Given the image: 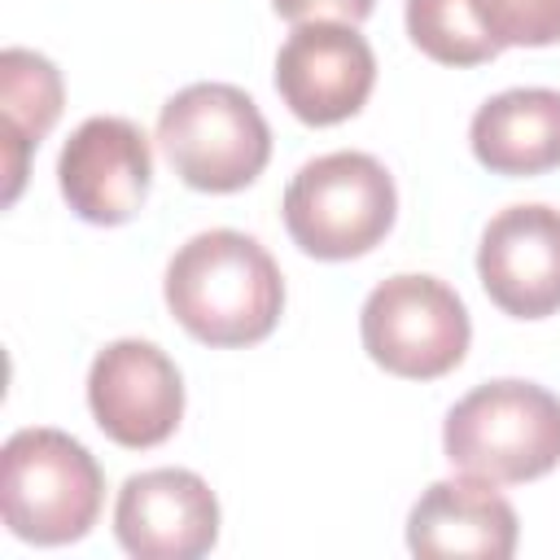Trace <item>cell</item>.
Instances as JSON below:
<instances>
[{
    "label": "cell",
    "mask_w": 560,
    "mask_h": 560,
    "mask_svg": "<svg viewBox=\"0 0 560 560\" xmlns=\"http://www.w3.org/2000/svg\"><path fill=\"white\" fill-rule=\"evenodd\" d=\"M359 337L376 368L407 381H433L464 363L472 324L451 284L402 271L368 293Z\"/></svg>",
    "instance_id": "6"
},
{
    "label": "cell",
    "mask_w": 560,
    "mask_h": 560,
    "mask_svg": "<svg viewBox=\"0 0 560 560\" xmlns=\"http://www.w3.org/2000/svg\"><path fill=\"white\" fill-rule=\"evenodd\" d=\"M477 13L499 48L560 44V0H477Z\"/></svg>",
    "instance_id": "16"
},
{
    "label": "cell",
    "mask_w": 560,
    "mask_h": 560,
    "mask_svg": "<svg viewBox=\"0 0 560 560\" xmlns=\"http://www.w3.org/2000/svg\"><path fill=\"white\" fill-rule=\"evenodd\" d=\"M284 228L293 245L324 262H346L385 241L398 214L389 171L359 149H337L306 162L284 188Z\"/></svg>",
    "instance_id": "4"
},
{
    "label": "cell",
    "mask_w": 560,
    "mask_h": 560,
    "mask_svg": "<svg viewBox=\"0 0 560 560\" xmlns=\"http://www.w3.org/2000/svg\"><path fill=\"white\" fill-rule=\"evenodd\" d=\"M442 451L494 486L547 477L560 464V398L534 381H486L446 411Z\"/></svg>",
    "instance_id": "3"
},
{
    "label": "cell",
    "mask_w": 560,
    "mask_h": 560,
    "mask_svg": "<svg viewBox=\"0 0 560 560\" xmlns=\"http://www.w3.org/2000/svg\"><path fill=\"white\" fill-rule=\"evenodd\" d=\"M88 407L109 442L127 451L162 446L184 416L179 368L153 341H109L88 368Z\"/></svg>",
    "instance_id": "7"
},
{
    "label": "cell",
    "mask_w": 560,
    "mask_h": 560,
    "mask_svg": "<svg viewBox=\"0 0 560 560\" xmlns=\"http://www.w3.org/2000/svg\"><path fill=\"white\" fill-rule=\"evenodd\" d=\"M376 83V57L350 22H298L276 52V92L293 118L332 127L354 118Z\"/></svg>",
    "instance_id": "8"
},
{
    "label": "cell",
    "mask_w": 560,
    "mask_h": 560,
    "mask_svg": "<svg viewBox=\"0 0 560 560\" xmlns=\"http://www.w3.org/2000/svg\"><path fill=\"white\" fill-rule=\"evenodd\" d=\"M114 534L136 560H197L219 542V499L188 468H149L122 481Z\"/></svg>",
    "instance_id": "10"
},
{
    "label": "cell",
    "mask_w": 560,
    "mask_h": 560,
    "mask_svg": "<svg viewBox=\"0 0 560 560\" xmlns=\"http://www.w3.org/2000/svg\"><path fill=\"white\" fill-rule=\"evenodd\" d=\"M472 153L494 175H542L560 166V92L512 88L490 96L468 127Z\"/></svg>",
    "instance_id": "13"
},
{
    "label": "cell",
    "mask_w": 560,
    "mask_h": 560,
    "mask_svg": "<svg viewBox=\"0 0 560 560\" xmlns=\"http://www.w3.org/2000/svg\"><path fill=\"white\" fill-rule=\"evenodd\" d=\"M179 328L206 346H254L271 337L284 311L276 258L236 228H210L184 241L162 280Z\"/></svg>",
    "instance_id": "1"
},
{
    "label": "cell",
    "mask_w": 560,
    "mask_h": 560,
    "mask_svg": "<svg viewBox=\"0 0 560 560\" xmlns=\"http://www.w3.org/2000/svg\"><path fill=\"white\" fill-rule=\"evenodd\" d=\"M407 35L442 66H481L503 52L477 13V0H407Z\"/></svg>",
    "instance_id": "15"
},
{
    "label": "cell",
    "mask_w": 560,
    "mask_h": 560,
    "mask_svg": "<svg viewBox=\"0 0 560 560\" xmlns=\"http://www.w3.org/2000/svg\"><path fill=\"white\" fill-rule=\"evenodd\" d=\"M61 74L48 57L31 52V48H4L0 52V136H4V206L22 192V175H26V153L39 149V140L52 131V122L61 118Z\"/></svg>",
    "instance_id": "14"
},
{
    "label": "cell",
    "mask_w": 560,
    "mask_h": 560,
    "mask_svg": "<svg viewBox=\"0 0 560 560\" xmlns=\"http://www.w3.org/2000/svg\"><path fill=\"white\" fill-rule=\"evenodd\" d=\"M105 499L92 451L61 429H18L0 451V516L35 547L79 542Z\"/></svg>",
    "instance_id": "2"
},
{
    "label": "cell",
    "mask_w": 560,
    "mask_h": 560,
    "mask_svg": "<svg viewBox=\"0 0 560 560\" xmlns=\"http://www.w3.org/2000/svg\"><path fill=\"white\" fill-rule=\"evenodd\" d=\"M271 9L284 18V22H350L359 26L376 0H271Z\"/></svg>",
    "instance_id": "17"
},
{
    "label": "cell",
    "mask_w": 560,
    "mask_h": 560,
    "mask_svg": "<svg viewBox=\"0 0 560 560\" xmlns=\"http://www.w3.org/2000/svg\"><path fill=\"white\" fill-rule=\"evenodd\" d=\"M516 508L481 477H451L433 481L411 516H407V547L411 556H477V560H508L516 551Z\"/></svg>",
    "instance_id": "12"
},
{
    "label": "cell",
    "mask_w": 560,
    "mask_h": 560,
    "mask_svg": "<svg viewBox=\"0 0 560 560\" xmlns=\"http://www.w3.org/2000/svg\"><path fill=\"white\" fill-rule=\"evenodd\" d=\"M158 144L197 192H241L271 158L262 109L232 83H188L175 92L158 114Z\"/></svg>",
    "instance_id": "5"
},
{
    "label": "cell",
    "mask_w": 560,
    "mask_h": 560,
    "mask_svg": "<svg viewBox=\"0 0 560 560\" xmlns=\"http://www.w3.org/2000/svg\"><path fill=\"white\" fill-rule=\"evenodd\" d=\"M57 184L83 223L118 228L136 219L153 184V153L144 131L114 114L79 122L57 158Z\"/></svg>",
    "instance_id": "9"
},
{
    "label": "cell",
    "mask_w": 560,
    "mask_h": 560,
    "mask_svg": "<svg viewBox=\"0 0 560 560\" xmlns=\"http://www.w3.org/2000/svg\"><path fill=\"white\" fill-rule=\"evenodd\" d=\"M477 276L490 302L516 319H542L560 311V210L508 206L477 245Z\"/></svg>",
    "instance_id": "11"
}]
</instances>
